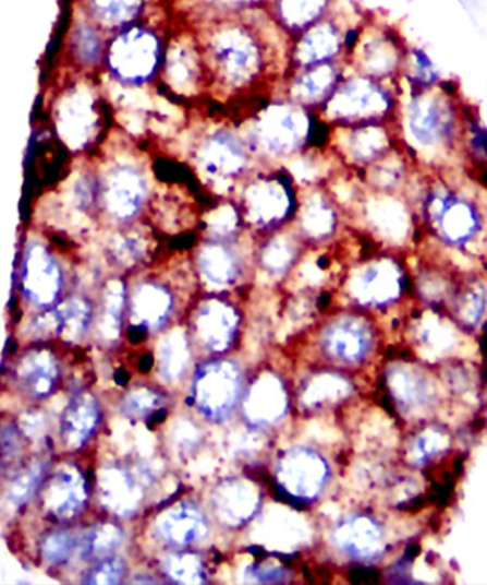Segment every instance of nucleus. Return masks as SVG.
I'll use <instances>...</instances> for the list:
<instances>
[{
    "instance_id": "nucleus-13",
    "label": "nucleus",
    "mask_w": 487,
    "mask_h": 585,
    "mask_svg": "<svg viewBox=\"0 0 487 585\" xmlns=\"http://www.w3.org/2000/svg\"><path fill=\"white\" fill-rule=\"evenodd\" d=\"M22 291L38 306L48 307L62 291L63 275L57 256L42 242L27 243L22 253Z\"/></svg>"
},
{
    "instance_id": "nucleus-4",
    "label": "nucleus",
    "mask_w": 487,
    "mask_h": 585,
    "mask_svg": "<svg viewBox=\"0 0 487 585\" xmlns=\"http://www.w3.org/2000/svg\"><path fill=\"white\" fill-rule=\"evenodd\" d=\"M399 99L401 81H378L348 68L332 98L319 112L333 128L394 122Z\"/></svg>"
},
{
    "instance_id": "nucleus-18",
    "label": "nucleus",
    "mask_w": 487,
    "mask_h": 585,
    "mask_svg": "<svg viewBox=\"0 0 487 585\" xmlns=\"http://www.w3.org/2000/svg\"><path fill=\"white\" fill-rule=\"evenodd\" d=\"M239 393L236 367L229 362L208 363L197 372L195 395L206 416L222 419L231 413Z\"/></svg>"
},
{
    "instance_id": "nucleus-56",
    "label": "nucleus",
    "mask_w": 487,
    "mask_h": 585,
    "mask_svg": "<svg viewBox=\"0 0 487 585\" xmlns=\"http://www.w3.org/2000/svg\"><path fill=\"white\" fill-rule=\"evenodd\" d=\"M154 357H151L150 354H146V356L142 357L139 361L141 371L149 372L151 367H154Z\"/></svg>"
},
{
    "instance_id": "nucleus-34",
    "label": "nucleus",
    "mask_w": 487,
    "mask_h": 585,
    "mask_svg": "<svg viewBox=\"0 0 487 585\" xmlns=\"http://www.w3.org/2000/svg\"><path fill=\"white\" fill-rule=\"evenodd\" d=\"M69 50L80 67L94 68L105 59L107 46L95 25L81 22L73 27L69 38Z\"/></svg>"
},
{
    "instance_id": "nucleus-8",
    "label": "nucleus",
    "mask_w": 487,
    "mask_h": 585,
    "mask_svg": "<svg viewBox=\"0 0 487 585\" xmlns=\"http://www.w3.org/2000/svg\"><path fill=\"white\" fill-rule=\"evenodd\" d=\"M299 202L291 175H270L245 189L239 210L246 224L273 232L296 216Z\"/></svg>"
},
{
    "instance_id": "nucleus-46",
    "label": "nucleus",
    "mask_w": 487,
    "mask_h": 585,
    "mask_svg": "<svg viewBox=\"0 0 487 585\" xmlns=\"http://www.w3.org/2000/svg\"><path fill=\"white\" fill-rule=\"evenodd\" d=\"M417 288L429 298H442L449 291L450 283L440 266H425L417 278Z\"/></svg>"
},
{
    "instance_id": "nucleus-48",
    "label": "nucleus",
    "mask_w": 487,
    "mask_h": 585,
    "mask_svg": "<svg viewBox=\"0 0 487 585\" xmlns=\"http://www.w3.org/2000/svg\"><path fill=\"white\" fill-rule=\"evenodd\" d=\"M422 339L425 345L435 353H443L450 345H453L452 330L446 329L442 322L436 320V318H429L426 320L424 330H422Z\"/></svg>"
},
{
    "instance_id": "nucleus-30",
    "label": "nucleus",
    "mask_w": 487,
    "mask_h": 585,
    "mask_svg": "<svg viewBox=\"0 0 487 585\" xmlns=\"http://www.w3.org/2000/svg\"><path fill=\"white\" fill-rule=\"evenodd\" d=\"M303 239L299 234L273 232L260 250V262L272 274H282L291 268L301 253Z\"/></svg>"
},
{
    "instance_id": "nucleus-41",
    "label": "nucleus",
    "mask_w": 487,
    "mask_h": 585,
    "mask_svg": "<svg viewBox=\"0 0 487 585\" xmlns=\"http://www.w3.org/2000/svg\"><path fill=\"white\" fill-rule=\"evenodd\" d=\"M196 59L193 57L191 50L185 48L174 50L170 55L167 73L170 84L178 87H183L192 84L195 80L196 73Z\"/></svg>"
},
{
    "instance_id": "nucleus-57",
    "label": "nucleus",
    "mask_w": 487,
    "mask_h": 585,
    "mask_svg": "<svg viewBox=\"0 0 487 585\" xmlns=\"http://www.w3.org/2000/svg\"><path fill=\"white\" fill-rule=\"evenodd\" d=\"M129 378L131 377H129L125 370H119L117 374H114V381H117L119 385H126Z\"/></svg>"
},
{
    "instance_id": "nucleus-39",
    "label": "nucleus",
    "mask_w": 487,
    "mask_h": 585,
    "mask_svg": "<svg viewBox=\"0 0 487 585\" xmlns=\"http://www.w3.org/2000/svg\"><path fill=\"white\" fill-rule=\"evenodd\" d=\"M242 220L241 210L236 208V206H220V208L214 211L208 218L210 238L234 241Z\"/></svg>"
},
{
    "instance_id": "nucleus-44",
    "label": "nucleus",
    "mask_w": 487,
    "mask_h": 585,
    "mask_svg": "<svg viewBox=\"0 0 487 585\" xmlns=\"http://www.w3.org/2000/svg\"><path fill=\"white\" fill-rule=\"evenodd\" d=\"M486 291L480 283L468 284L459 297V310L466 322H476L484 314Z\"/></svg>"
},
{
    "instance_id": "nucleus-49",
    "label": "nucleus",
    "mask_w": 487,
    "mask_h": 585,
    "mask_svg": "<svg viewBox=\"0 0 487 585\" xmlns=\"http://www.w3.org/2000/svg\"><path fill=\"white\" fill-rule=\"evenodd\" d=\"M123 565L122 561L119 559H109L100 561L94 570L90 571L89 575L85 580L86 584H118L122 580Z\"/></svg>"
},
{
    "instance_id": "nucleus-35",
    "label": "nucleus",
    "mask_w": 487,
    "mask_h": 585,
    "mask_svg": "<svg viewBox=\"0 0 487 585\" xmlns=\"http://www.w3.org/2000/svg\"><path fill=\"white\" fill-rule=\"evenodd\" d=\"M172 298L167 288L158 284H145L136 289L133 310L145 324H159L167 317Z\"/></svg>"
},
{
    "instance_id": "nucleus-5",
    "label": "nucleus",
    "mask_w": 487,
    "mask_h": 585,
    "mask_svg": "<svg viewBox=\"0 0 487 585\" xmlns=\"http://www.w3.org/2000/svg\"><path fill=\"white\" fill-rule=\"evenodd\" d=\"M314 133L311 110L292 103L270 105L251 131L249 146L270 158H291L309 145Z\"/></svg>"
},
{
    "instance_id": "nucleus-47",
    "label": "nucleus",
    "mask_w": 487,
    "mask_h": 585,
    "mask_svg": "<svg viewBox=\"0 0 487 585\" xmlns=\"http://www.w3.org/2000/svg\"><path fill=\"white\" fill-rule=\"evenodd\" d=\"M77 546L76 537L73 534L62 532L53 534L49 538H46L44 546L45 559L50 563H62L68 560V557L72 554Z\"/></svg>"
},
{
    "instance_id": "nucleus-15",
    "label": "nucleus",
    "mask_w": 487,
    "mask_h": 585,
    "mask_svg": "<svg viewBox=\"0 0 487 585\" xmlns=\"http://www.w3.org/2000/svg\"><path fill=\"white\" fill-rule=\"evenodd\" d=\"M344 211L332 193L326 189L314 188L299 202L296 214L297 234L303 242L321 246L337 238L342 229Z\"/></svg>"
},
{
    "instance_id": "nucleus-16",
    "label": "nucleus",
    "mask_w": 487,
    "mask_h": 585,
    "mask_svg": "<svg viewBox=\"0 0 487 585\" xmlns=\"http://www.w3.org/2000/svg\"><path fill=\"white\" fill-rule=\"evenodd\" d=\"M348 32L332 21H320L299 34L293 45V67L305 69L318 64L344 61L348 52Z\"/></svg>"
},
{
    "instance_id": "nucleus-2",
    "label": "nucleus",
    "mask_w": 487,
    "mask_h": 585,
    "mask_svg": "<svg viewBox=\"0 0 487 585\" xmlns=\"http://www.w3.org/2000/svg\"><path fill=\"white\" fill-rule=\"evenodd\" d=\"M466 105L452 84L413 89L401 82L394 131L399 145L417 168H463Z\"/></svg>"
},
{
    "instance_id": "nucleus-14",
    "label": "nucleus",
    "mask_w": 487,
    "mask_h": 585,
    "mask_svg": "<svg viewBox=\"0 0 487 585\" xmlns=\"http://www.w3.org/2000/svg\"><path fill=\"white\" fill-rule=\"evenodd\" d=\"M251 146L228 129L206 136L197 151L196 160L209 177L228 181L245 174L251 164Z\"/></svg>"
},
{
    "instance_id": "nucleus-43",
    "label": "nucleus",
    "mask_w": 487,
    "mask_h": 585,
    "mask_svg": "<svg viewBox=\"0 0 487 585\" xmlns=\"http://www.w3.org/2000/svg\"><path fill=\"white\" fill-rule=\"evenodd\" d=\"M59 321V331L72 330L75 333H82L85 329L87 318H89V306L84 299L75 298L64 302L57 310Z\"/></svg>"
},
{
    "instance_id": "nucleus-42",
    "label": "nucleus",
    "mask_w": 487,
    "mask_h": 585,
    "mask_svg": "<svg viewBox=\"0 0 487 585\" xmlns=\"http://www.w3.org/2000/svg\"><path fill=\"white\" fill-rule=\"evenodd\" d=\"M72 195L80 211L92 212L100 208V179L90 174L81 175L73 186Z\"/></svg>"
},
{
    "instance_id": "nucleus-36",
    "label": "nucleus",
    "mask_w": 487,
    "mask_h": 585,
    "mask_svg": "<svg viewBox=\"0 0 487 585\" xmlns=\"http://www.w3.org/2000/svg\"><path fill=\"white\" fill-rule=\"evenodd\" d=\"M21 377L27 389L35 395L44 397L52 391L57 380V368L48 354L27 358L22 363Z\"/></svg>"
},
{
    "instance_id": "nucleus-26",
    "label": "nucleus",
    "mask_w": 487,
    "mask_h": 585,
    "mask_svg": "<svg viewBox=\"0 0 487 585\" xmlns=\"http://www.w3.org/2000/svg\"><path fill=\"white\" fill-rule=\"evenodd\" d=\"M326 348L333 357L346 362L360 361L370 348V334L357 320H343L329 330Z\"/></svg>"
},
{
    "instance_id": "nucleus-23",
    "label": "nucleus",
    "mask_w": 487,
    "mask_h": 585,
    "mask_svg": "<svg viewBox=\"0 0 487 585\" xmlns=\"http://www.w3.org/2000/svg\"><path fill=\"white\" fill-rule=\"evenodd\" d=\"M333 540L340 550L356 559H374L383 550L380 528L366 517L348 520L337 528Z\"/></svg>"
},
{
    "instance_id": "nucleus-58",
    "label": "nucleus",
    "mask_w": 487,
    "mask_h": 585,
    "mask_svg": "<svg viewBox=\"0 0 487 585\" xmlns=\"http://www.w3.org/2000/svg\"><path fill=\"white\" fill-rule=\"evenodd\" d=\"M165 418H167V411H165V409H160V411L154 414V417H151L148 426L151 427V423L162 422Z\"/></svg>"
},
{
    "instance_id": "nucleus-27",
    "label": "nucleus",
    "mask_w": 487,
    "mask_h": 585,
    "mask_svg": "<svg viewBox=\"0 0 487 585\" xmlns=\"http://www.w3.org/2000/svg\"><path fill=\"white\" fill-rule=\"evenodd\" d=\"M158 529L163 540L173 546H187L204 536L205 523L195 506L182 505L159 522Z\"/></svg>"
},
{
    "instance_id": "nucleus-12",
    "label": "nucleus",
    "mask_w": 487,
    "mask_h": 585,
    "mask_svg": "<svg viewBox=\"0 0 487 585\" xmlns=\"http://www.w3.org/2000/svg\"><path fill=\"white\" fill-rule=\"evenodd\" d=\"M148 200V178L136 165L117 164L100 179V210L119 225L139 218Z\"/></svg>"
},
{
    "instance_id": "nucleus-53",
    "label": "nucleus",
    "mask_w": 487,
    "mask_h": 585,
    "mask_svg": "<svg viewBox=\"0 0 487 585\" xmlns=\"http://www.w3.org/2000/svg\"><path fill=\"white\" fill-rule=\"evenodd\" d=\"M252 575L257 580V582L264 583H273L282 582L284 578V571L279 569V566H254L252 569Z\"/></svg>"
},
{
    "instance_id": "nucleus-55",
    "label": "nucleus",
    "mask_w": 487,
    "mask_h": 585,
    "mask_svg": "<svg viewBox=\"0 0 487 585\" xmlns=\"http://www.w3.org/2000/svg\"><path fill=\"white\" fill-rule=\"evenodd\" d=\"M127 335L129 339H131L133 344H139L141 341L145 339L146 330L141 325L131 326V329L127 331Z\"/></svg>"
},
{
    "instance_id": "nucleus-17",
    "label": "nucleus",
    "mask_w": 487,
    "mask_h": 585,
    "mask_svg": "<svg viewBox=\"0 0 487 585\" xmlns=\"http://www.w3.org/2000/svg\"><path fill=\"white\" fill-rule=\"evenodd\" d=\"M279 469L282 478L278 487L279 496L291 504L318 496L328 476L325 461L307 450L291 451L282 459Z\"/></svg>"
},
{
    "instance_id": "nucleus-22",
    "label": "nucleus",
    "mask_w": 487,
    "mask_h": 585,
    "mask_svg": "<svg viewBox=\"0 0 487 585\" xmlns=\"http://www.w3.org/2000/svg\"><path fill=\"white\" fill-rule=\"evenodd\" d=\"M197 265L210 283L227 285L241 274L242 261L233 241L209 238L197 253Z\"/></svg>"
},
{
    "instance_id": "nucleus-37",
    "label": "nucleus",
    "mask_w": 487,
    "mask_h": 585,
    "mask_svg": "<svg viewBox=\"0 0 487 585\" xmlns=\"http://www.w3.org/2000/svg\"><path fill=\"white\" fill-rule=\"evenodd\" d=\"M393 394L407 407H422L430 397V386L413 371H397L392 375Z\"/></svg>"
},
{
    "instance_id": "nucleus-32",
    "label": "nucleus",
    "mask_w": 487,
    "mask_h": 585,
    "mask_svg": "<svg viewBox=\"0 0 487 585\" xmlns=\"http://www.w3.org/2000/svg\"><path fill=\"white\" fill-rule=\"evenodd\" d=\"M329 0H279L278 15L288 31L302 34L321 21Z\"/></svg>"
},
{
    "instance_id": "nucleus-33",
    "label": "nucleus",
    "mask_w": 487,
    "mask_h": 585,
    "mask_svg": "<svg viewBox=\"0 0 487 585\" xmlns=\"http://www.w3.org/2000/svg\"><path fill=\"white\" fill-rule=\"evenodd\" d=\"M89 8L100 26L122 31L139 16L144 0H89Z\"/></svg>"
},
{
    "instance_id": "nucleus-7",
    "label": "nucleus",
    "mask_w": 487,
    "mask_h": 585,
    "mask_svg": "<svg viewBox=\"0 0 487 585\" xmlns=\"http://www.w3.org/2000/svg\"><path fill=\"white\" fill-rule=\"evenodd\" d=\"M206 52L224 85L251 84L264 68V48L246 27H220L210 36Z\"/></svg>"
},
{
    "instance_id": "nucleus-10",
    "label": "nucleus",
    "mask_w": 487,
    "mask_h": 585,
    "mask_svg": "<svg viewBox=\"0 0 487 585\" xmlns=\"http://www.w3.org/2000/svg\"><path fill=\"white\" fill-rule=\"evenodd\" d=\"M407 43L389 27H365L348 50V68L378 81H401Z\"/></svg>"
},
{
    "instance_id": "nucleus-21",
    "label": "nucleus",
    "mask_w": 487,
    "mask_h": 585,
    "mask_svg": "<svg viewBox=\"0 0 487 585\" xmlns=\"http://www.w3.org/2000/svg\"><path fill=\"white\" fill-rule=\"evenodd\" d=\"M417 169L419 168L399 145L360 175L367 191L404 193L415 178Z\"/></svg>"
},
{
    "instance_id": "nucleus-1",
    "label": "nucleus",
    "mask_w": 487,
    "mask_h": 585,
    "mask_svg": "<svg viewBox=\"0 0 487 585\" xmlns=\"http://www.w3.org/2000/svg\"><path fill=\"white\" fill-rule=\"evenodd\" d=\"M404 195L415 206L421 243L452 264L487 261V188L466 169H417Z\"/></svg>"
},
{
    "instance_id": "nucleus-24",
    "label": "nucleus",
    "mask_w": 487,
    "mask_h": 585,
    "mask_svg": "<svg viewBox=\"0 0 487 585\" xmlns=\"http://www.w3.org/2000/svg\"><path fill=\"white\" fill-rule=\"evenodd\" d=\"M401 82L413 89L452 84L442 64L436 61L426 46L419 44H407Z\"/></svg>"
},
{
    "instance_id": "nucleus-40",
    "label": "nucleus",
    "mask_w": 487,
    "mask_h": 585,
    "mask_svg": "<svg viewBox=\"0 0 487 585\" xmlns=\"http://www.w3.org/2000/svg\"><path fill=\"white\" fill-rule=\"evenodd\" d=\"M121 541V534L117 528L90 529L81 541L80 554L82 559H95L98 556H107Z\"/></svg>"
},
{
    "instance_id": "nucleus-6",
    "label": "nucleus",
    "mask_w": 487,
    "mask_h": 585,
    "mask_svg": "<svg viewBox=\"0 0 487 585\" xmlns=\"http://www.w3.org/2000/svg\"><path fill=\"white\" fill-rule=\"evenodd\" d=\"M113 80L126 86H142L154 80L162 63V44L154 31L127 26L119 31L105 53Z\"/></svg>"
},
{
    "instance_id": "nucleus-29",
    "label": "nucleus",
    "mask_w": 487,
    "mask_h": 585,
    "mask_svg": "<svg viewBox=\"0 0 487 585\" xmlns=\"http://www.w3.org/2000/svg\"><path fill=\"white\" fill-rule=\"evenodd\" d=\"M234 325H236V314L227 303L210 301L200 311V334L214 349L228 347Z\"/></svg>"
},
{
    "instance_id": "nucleus-45",
    "label": "nucleus",
    "mask_w": 487,
    "mask_h": 585,
    "mask_svg": "<svg viewBox=\"0 0 487 585\" xmlns=\"http://www.w3.org/2000/svg\"><path fill=\"white\" fill-rule=\"evenodd\" d=\"M446 446H448V437L438 431H426L413 442L411 451H409V458L413 463L421 464L430 458L431 455L440 453Z\"/></svg>"
},
{
    "instance_id": "nucleus-28",
    "label": "nucleus",
    "mask_w": 487,
    "mask_h": 585,
    "mask_svg": "<svg viewBox=\"0 0 487 585\" xmlns=\"http://www.w3.org/2000/svg\"><path fill=\"white\" fill-rule=\"evenodd\" d=\"M99 409L90 395H77L68 405L63 417V435L68 444H84L90 432L98 426Z\"/></svg>"
},
{
    "instance_id": "nucleus-52",
    "label": "nucleus",
    "mask_w": 487,
    "mask_h": 585,
    "mask_svg": "<svg viewBox=\"0 0 487 585\" xmlns=\"http://www.w3.org/2000/svg\"><path fill=\"white\" fill-rule=\"evenodd\" d=\"M156 401H158V397L154 393L133 394L126 401V409L132 414H144L146 409L154 407Z\"/></svg>"
},
{
    "instance_id": "nucleus-19",
    "label": "nucleus",
    "mask_w": 487,
    "mask_h": 585,
    "mask_svg": "<svg viewBox=\"0 0 487 585\" xmlns=\"http://www.w3.org/2000/svg\"><path fill=\"white\" fill-rule=\"evenodd\" d=\"M54 121L64 144L73 151L84 150L98 131L94 96L84 89L72 91L59 103Z\"/></svg>"
},
{
    "instance_id": "nucleus-50",
    "label": "nucleus",
    "mask_w": 487,
    "mask_h": 585,
    "mask_svg": "<svg viewBox=\"0 0 487 585\" xmlns=\"http://www.w3.org/2000/svg\"><path fill=\"white\" fill-rule=\"evenodd\" d=\"M169 574L173 575L179 582L196 583L202 580L199 563H197V560L193 559V557H191V559L183 557V559L170 560Z\"/></svg>"
},
{
    "instance_id": "nucleus-59",
    "label": "nucleus",
    "mask_w": 487,
    "mask_h": 585,
    "mask_svg": "<svg viewBox=\"0 0 487 585\" xmlns=\"http://www.w3.org/2000/svg\"><path fill=\"white\" fill-rule=\"evenodd\" d=\"M212 2L228 3V4H242L255 2V0H212Z\"/></svg>"
},
{
    "instance_id": "nucleus-20",
    "label": "nucleus",
    "mask_w": 487,
    "mask_h": 585,
    "mask_svg": "<svg viewBox=\"0 0 487 585\" xmlns=\"http://www.w3.org/2000/svg\"><path fill=\"white\" fill-rule=\"evenodd\" d=\"M346 72L348 64L344 61L297 69L289 86V98L303 108L320 110L332 98Z\"/></svg>"
},
{
    "instance_id": "nucleus-51",
    "label": "nucleus",
    "mask_w": 487,
    "mask_h": 585,
    "mask_svg": "<svg viewBox=\"0 0 487 585\" xmlns=\"http://www.w3.org/2000/svg\"><path fill=\"white\" fill-rule=\"evenodd\" d=\"M39 476L36 473L27 474V476L22 477L21 480L15 482L11 490V499L17 502L26 501L29 499L32 492L38 483Z\"/></svg>"
},
{
    "instance_id": "nucleus-25",
    "label": "nucleus",
    "mask_w": 487,
    "mask_h": 585,
    "mask_svg": "<svg viewBox=\"0 0 487 585\" xmlns=\"http://www.w3.org/2000/svg\"><path fill=\"white\" fill-rule=\"evenodd\" d=\"M86 499L85 480L75 471H63L50 481L45 504L58 520L75 517Z\"/></svg>"
},
{
    "instance_id": "nucleus-31",
    "label": "nucleus",
    "mask_w": 487,
    "mask_h": 585,
    "mask_svg": "<svg viewBox=\"0 0 487 585\" xmlns=\"http://www.w3.org/2000/svg\"><path fill=\"white\" fill-rule=\"evenodd\" d=\"M463 167L468 174L487 169V127L475 108L465 110V133H463Z\"/></svg>"
},
{
    "instance_id": "nucleus-3",
    "label": "nucleus",
    "mask_w": 487,
    "mask_h": 585,
    "mask_svg": "<svg viewBox=\"0 0 487 585\" xmlns=\"http://www.w3.org/2000/svg\"><path fill=\"white\" fill-rule=\"evenodd\" d=\"M348 218L355 224V232L380 250L406 252L419 247V220L404 193L366 191Z\"/></svg>"
},
{
    "instance_id": "nucleus-9",
    "label": "nucleus",
    "mask_w": 487,
    "mask_h": 585,
    "mask_svg": "<svg viewBox=\"0 0 487 585\" xmlns=\"http://www.w3.org/2000/svg\"><path fill=\"white\" fill-rule=\"evenodd\" d=\"M399 253L380 250L349 272L348 291L362 306L383 307L401 297L406 272Z\"/></svg>"
},
{
    "instance_id": "nucleus-38",
    "label": "nucleus",
    "mask_w": 487,
    "mask_h": 585,
    "mask_svg": "<svg viewBox=\"0 0 487 585\" xmlns=\"http://www.w3.org/2000/svg\"><path fill=\"white\" fill-rule=\"evenodd\" d=\"M146 242L141 235L126 232L119 234L110 239L109 255L117 264L132 266L145 256Z\"/></svg>"
},
{
    "instance_id": "nucleus-11",
    "label": "nucleus",
    "mask_w": 487,
    "mask_h": 585,
    "mask_svg": "<svg viewBox=\"0 0 487 585\" xmlns=\"http://www.w3.org/2000/svg\"><path fill=\"white\" fill-rule=\"evenodd\" d=\"M334 158L343 168L363 170L399 146L393 122H374L365 126L334 127Z\"/></svg>"
},
{
    "instance_id": "nucleus-54",
    "label": "nucleus",
    "mask_w": 487,
    "mask_h": 585,
    "mask_svg": "<svg viewBox=\"0 0 487 585\" xmlns=\"http://www.w3.org/2000/svg\"><path fill=\"white\" fill-rule=\"evenodd\" d=\"M462 7L465 8V11L468 13V16L472 17L473 22L477 21V13H479V0H461Z\"/></svg>"
}]
</instances>
